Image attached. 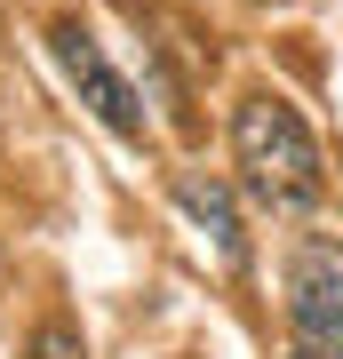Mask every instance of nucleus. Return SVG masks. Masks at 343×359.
I'll return each instance as SVG.
<instances>
[{"mask_svg":"<svg viewBox=\"0 0 343 359\" xmlns=\"http://www.w3.org/2000/svg\"><path fill=\"white\" fill-rule=\"evenodd\" d=\"M48 56L64 65V80L80 88V104H88V112H96L120 144H144V104H136V88L112 72V56L96 48V32H88V25L56 16V25H48Z\"/></svg>","mask_w":343,"mask_h":359,"instance_id":"obj_3","label":"nucleus"},{"mask_svg":"<svg viewBox=\"0 0 343 359\" xmlns=\"http://www.w3.org/2000/svg\"><path fill=\"white\" fill-rule=\"evenodd\" d=\"M280 359H304V351H280Z\"/></svg>","mask_w":343,"mask_h":359,"instance_id":"obj_6","label":"nucleus"},{"mask_svg":"<svg viewBox=\"0 0 343 359\" xmlns=\"http://www.w3.org/2000/svg\"><path fill=\"white\" fill-rule=\"evenodd\" d=\"M288 327L304 359H343V240H295L288 256Z\"/></svg>","mask_w":343,"mask_h":359,"instance_id":"obj_2","label":"nucleus"},{"mask_svg":"<svg viewBox=\"0 0 343 359\" xmlns=\"http://www.w3.org/2000/svg\"><path fill=\"white\" fill-rule=\"evenodd\" d=\"M32 359H88V351H80V335L64 327V320H48V327L32 335Z\"/></svg>","mask_w":343,"mask_h":359,"instance_id":"obj_5","label":"nucleus"},{"mask_svg":"<svg viewBox=\"0 0 343 359\" xmlns=\"http://www.w3.org/2000/svg\"><path fill=\"white\" fill-rule=\"evenodd\" d=\"M231 160H240V184L264 208H311L328 192V168H319V144L304 128V112L271 88L240 96V112H231Z\"/></svg>","mask_w":343,"mask_h":359,"instance_id":"obj_1","label":"nucleus"},{"mask_svg":"<svg viewBox=\"0 0 343 359\" xmlns=\"http://www.w3.org/2000/svg\"><path fill=\"white\" fill-rule=\"evenodd\" d=\"M168 192H176V208H184V216L208 231V240H216L224 271H240V264H248V231H240V208H231V192H224L216 176H200V168H176V184H168Z\"/></svg>","mask_w":343,"mask_h":359,"instance_id":"obj_4","label":"nucleus"}]
</instances>
